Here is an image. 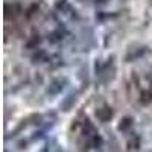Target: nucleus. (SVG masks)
<instances>
[{"label": "nucleus", "mask_w": 152, "mask_h": 152, "mask_svg": "<svg viewBox=\"0 0 152 152\" xmlns=\"http://www.w3.org/2000/svg\"><path fill=\"white\" fill-rule=\"evenodd\" d=\"M94 116L97 117V120H100V122H108V120H111V117H113V110L108 107V105H104V107H100V108H97L96 111H94Z\"/></svg>", "instance_id": "f257e3e1"}, {"label": "nucleus", "mask_w": 152, "mask_h": 152, "mask_svg": "<svg viewBox=\"0 0 152 152\" xmlns=\"http://www.w3.org/2000/svg\"><path fill=\"white\" fill-rule=\"evenodd\" d=\"M66 82H67L66 79H55L52 84L49 85V88H47V94L55 96V94L61 93V91H62V88H64V84H66Z\"/></svg>", "instance_id": "f03ea898"}, {"label": "nucleus", "mask_w": 152, "mask_h": 152, "mask_svg": "<svg viewBox=\"0 0 152 152\" xmlns=\"http://www.w3.org/2000/svg\"><path fill=\"white\" fill-rule=\"evenodd\" d=\"M5 12H6V17L11 15V12H12V17H15L17 14H20V12H21V6H20V3H17V2H14V3H6Z\"/></svg>", "instance_id": "7ed1b4c3"}, {"label": "nucleus", "mask_w": 152, "mask_h": 152, "mask_svg": "<svg viewBox=\"0 0 152 152\" xmlns=\"http://www.w3.org/2000/svg\"><path fill=\"white\" fill-rule=\"evenodd\" d=\"M75 102H76V96H75V94H69V96L61 102V110H62V111H70L72 107L75 105Z\"/></svg>", "instance_id": "20e7f679"}, {"label": "nucleus", "mask_w": 152, "mask_h": 152, "mask_svg": "<svg viewBox=\"0 0 152 152\" xmlns=\"http://www.w3.org/2000/svg\"><path fill=\"white\" fill-rule=\"evenodd\" d=\"M40 44H41V37L38 35V34L37 35H32L29 40L26 41V47L28 49H37Z\"/></svg>", "instance_id": "39448f33"}, {"label": "nucleus", "mask_w": 152, "mask_h": 152, "mask_svg": "<svg viewBox=\"0 0 152 152\" xmlns=\"http://www.w3.org/2000/svg\"><path fill=\"white\" fill-rule=\"evenodd\" d=\"M132 119L131 117H125V119H122L120 120V123H119V131H126L128 128H131L132 126Z\"/></svg>", "instance_id": "423d86ee"}, {"label": "nucleus", "mask_w": 152, "mask_h": 152, "mask_svg": "<svg viewBox=\"0 0 152 152\" xmlns=\"http://www.w3.org/2000/svg\"><path fill=\"white\" fill-rule=\"evenodd\" d=\"M55 8H56L58 11H64V9H67V8H69L67 0H56V2H55Z\"/></svg>", "instance_id": "0eeeda50"}, {"label": "nucleus", "mask_w": 152, "mask_h": 152, "mask_svg": "<svg viewBox=\"0 0 152 152\" xmlns=\"http://www.w3.org/2000/svg\"><path fill=\"white\" fill-rule=\"evenodd\" d=\"M91 140V145H93V148H99L100 145H102V137H100L99 134H96L93 138H90Z\"/></svg>", "instance_id": "6e6552de"}, {"label": "nucleus", "mask_w": 152, "mask_h": 152, "mask_svg": "<svg viewBox=\"0 0 152 152\" xmlns=\"http://www.w3.org/2000/svg\"><path fill=\"white\" fill-rule=\"evenodd\" d=\"M140 100H142L143 105H148L151 100H152V93H149V91L148 93H142V99Z\"/></svg>", "instance_id": "1a4fd4ad"}, {"label": "nucleus", "mask_w": 152, "mask_h": 152, "mask_svg": "<svg viewBox=\"0 0 152 152\" xmlns=\"http://www.w3.org/2000/svg\"><path fill=\"white\" fill-rule=\"evenodd\" d=\"M44 56H46V52H44V50H40V52H38V55H35V56H34L32 59H34L35 62H37V61L40 62V61H41V59H43Z\"/></svg>", "instance_id": "9d476101"}, {"label": "nucleus", "mask_w": 152, "mask_h": 152, "mask_svg": "<svg viewBox=\"0 0 152 152\" xmlns=\"http://www.w3.org/2000/svg\"><path fill=\"white\" fill-rule=\"evenodd\" d=\"M110 0H94V3L96 5H105V3H108Z\"/></svg>", "instance_id": "9b49d317"}]
</instances>
